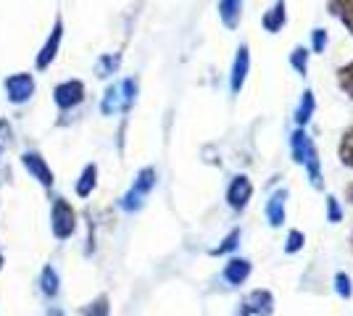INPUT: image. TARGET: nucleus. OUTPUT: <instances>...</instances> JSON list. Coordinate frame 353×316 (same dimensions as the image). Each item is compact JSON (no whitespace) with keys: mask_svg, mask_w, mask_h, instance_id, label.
Segmentation results:
<instances>
[{"mask_svg":"<svg viewBox=\"0 0 353 316\" xmlns=\"http://www.w3.org/2000/svg\"><path fill=\"white\" fill-rule=\"evenodd\" d=\"M290 145H293V158L295 164H303L309 169V180L314 187H322V171H319V153L316 145L309 137V132L303 127H298L290 135Z\"/></svg>","mask_w":353,"mask_h":316,"instance_id":"f257e3e1","label":"nucleus"},{"mask_svg":"<svg viewBox=\"0 0 353 316\" xmlns=\"http://www.w3.org/2000/svg\"><path fill=\"white\" fill-rule=\"evenodd\" d=\"M134 95H137V82L134 79H124V82H119V85H114L111 90L105 92L101 111L108 114V116L117 114V111H127L134 103Z\"/></svg>","mask_w":353,"mask_h":316,"instance_id":"f03ea898","label":"nucleus"},{"mask_svg":"<svg viewBox=\"0 0 353 316\" xmlns=\"http://www.w3.org/2000/svg\"><path fill=\"white\" fill-rule=\"evenodd\" d=\"M156 185V171L153 169H143L140 171V177L134 180V185H132V190L127 193V198H124V209L127 211H134V209H140L143 206V200L148 198V193H150V187Z\"/></svg>","mask_w":353,"mask_h":316,"instance_id":"7ed1b4c3","label":"nucleus"},{"mask_svg":"<svg viewBox=\"0 0 353 316\" xmlns=\"http://www.w3.org/2000/svg\"><path fill=\"white\" fill-rule=\"evenodd\" d=\"M274 311V298H272V293L269 290H253L245 301L240 303V311L237 316H269Z\"/></svg>","mask_w":353,"mask_h":316,"instance_id":"20e7f679","label":"nucleus"},{"mask_svg":"<svg viewBox=\"0 0 353 316\" xmlns=\"http://www.w3.org/2000/svg\"><path fill=\"white\" fill-rule=\"evenodd\" d=\"M248 69H250V50H248V45L243 43V45L237 48L235 63H232V74H230V90H232V95H240L245 79H248Z\"/></svg>","mask_w":353,"mask_h":316,"instance_id":"39448f33","label":"nucleus"},{"mask_svg":"<svg viewBox=\"0 0 353 316\" xmlns=\"http://www.w3.org/2000/svg\"><path fill=\"white\" fill-rule=\"evenodd\" d=\"M6 92L14 103H24L34 95V79L30 74H14L6 79Z\"/></svg>","mask_w":353,"mask_h":316,"instance_id":"423d86ee","label":"nucleus"},{"mask_svg":"<svg viewBox=\"0 0 353 316\" xmlns=\"http://www.w3.org/2000/svg\"><path fill=\"white\" fill-rule=\"evenodd\" d=\"M85 101V85L79 82V79H69V82H63L56 87V103L66 111V108H74V105H79Z\"/></svg>","mask_w":353,"mask_h":316,"instance_id":"0eeeda50","label":"nucleus"},{"mask_svg":"<svg viewBox=\"0 0 353 316\" xmlns=\"http://www.w3.org/2000/svg\"><path fill=\"white\" fill-rule=\"evenodd\" d=\"M250 196H253V185H250V180L245 177V174H240V177L232 180L230 190H227V203H230L232 209L240 211L248 206Z\"/></svg>","mask_w":353,"mask_h":316,"instance_id":"6e6552de","label":"nucleus"},{"mask_svg":"<svg viewBox=\"0 0 353 316\" xmlns=\"http://www.w3.org/2000/svg\"><path fill=\"white\" fill-rule=\"evenodd\" d=\"M61 37H63V21H61V19H56V27H53L50 37H48V43L43 45L40 56H37V69H48V66L53 63V59L59 56Z\"/></svg>","mask_w":353,"mask_h":316,"instance_id":"1a4fd4ad","label":"nucleus"},{"mask_svg":"<svg viewBox=\"0 0 353 316\" xmlns=\"http://www.w3.org/2000/svg\"><path fill=\"white\" fill-rule=\"evenodd\" d=\"M53 232H56V238H69L74 232V211L63 200L53 206Z\"/></svg>","mask_w":353,"mask_h":316,"instance_id":"9d476101","label":"nucleus"},{"mask_svg":"<svg viewBox=\"0 0 353 316\" xmlns=\"http://www.w3.org/2000/svg\"><path fill=\"white\" fill-rule=\"evenodd\" d=\"M261 24H264V30L269 34H277V32L288 24V3L285 0H274L272 6H269V11L261 16Z\"/></svg>","mask_w":353,"mask_h":316,"instance_id":"9b49d317","label":"nucleus"},{"mask_svg":"<svg viewBox=\"0 0 353 316\" xmlns=\"http://www.w3.org/2000/svg\"><path fill=\"white\" fill-rule=\"evenodd\" d=\"M243 3H245V0H219V19L227 30H237V27H240Z\"/></svg>","mask_w":353,"mask_h":316,"instance_id":"f8f14e48","label":"nucleus"},{"mask_svg":"<svg viewBox=\"0 0 353 316\" xmlns=\"http://www.w3.org/2000/svg\"><path fill=\"white\" fill-rule=\"evenodd\" d=\"M285 200H288V190H277L266 203V219L272 227H282L285 222Z\"/></svg>","mask_w":353,"mask_h":316,"instance_id":"ddd939ff","label":"nucleus"},{"mask_svg":"<svg viewBox=\"0 0 353 316\" xmlns=\"http://www.w3.org/2000/svg\"><path fill=\"white\" fill-rule=\"evenodd\" d=\"M248 277H250L248 258H232V261L227 264V269H224V280H227L230 285H243Z\"/></svg>","mask_w":353,"mask_h":316,"instance_id":"4468645a","label":"nucleus"},{"mask_svg":"<svg viewBox=\"0 0 353 316\" xmlns=\"http://www.w3.org/2000/svg\"><path fill=\"white\" fill-rule=\"evenodd\" d=\"M314 108H316V98H314V92L306 90L303 92V98H301V103H298V111H295V121L301 124V127H306L314 116Z\"/></svg>","mask_w":353,"mask_h":316,"instance_id":"2eb2a0df","label":"nucleus"},{"mask_svg":"<svg viewBox=\"0 0 353 316\" xmlns=\"http://www.w3.org/2000/svg\"><path fill=\"white\" fill-rule=\"evenodd\" d=\"M330 8H332V14L338 16L340 21L353 32V3L351 0H332Z\"/></svg>","mask_w":353,"mask_h":316,"instance_id":"dca6fc26","label":"nucleus"},{"mask_svg":"<svg viewBox=\"0 0 353 316\" xmlns=\"http://www.w3.org/2000/svg\"><path fill=\"white\" fill-rule=\"evenodd\" d=\"M24 164H27V169H32V171H34V174L45 182V185H50V182H53V174L48 171V166L43 164V158H40V156L27 153V156H24Z\"/></svg>","mask_w":353,"mask_h":316,"instance_id":"f3484780","label":"nucleus"},{"mask_svg":"<svg viewBox=\"0 0 353 316\" xmlns=\"http://www.w3.org/2000/svg\"><path fill=\"white\" fill-rule=\"evenodd\" d=\"M309 56L311 53L303 45H295L293 53H290V66H293L301 76H306V72H309Z\"/></svg>","mask_w":353,"mask_h":316,"instance_id":"a211bd4d","label":"nucleus"},{"mask_svg":"<svg viewBox=\"0 0 353 316\" xmlns=\"http://www.w3.org/2000/svg\"><path fill=\"white\" fill-rule=\"evenodd\" d=\"M95 174H98V169H95V166H88V169H85L82 182L77 185V193H79V196H90V190L95 187Z\"/></svg>","mask_w":353,"mask_h":316,"instance_id":"6ab92c4d","label":"nucleus"},{"mask_svg":"<svg viewBox=\"0 0 353 316\" xmlns=\"http://www.w3.org/2000/svg\"><path fill=\"white\" fill-rule=\"evenodd\" d=\"M340 158L345 166H353V129H348L343 143H340Z\"/></svg>","mask_w":353,"mask_h":316,"instance_id":"aec40b11","label":"nucleus"},{"mask_svg":"<svg viewBox=\"0 0 353 316\" xmlns=\"http://www.w3.org/2000/svg\"><path fill=\"white\" fill-rule=\"evenodd\" d=\"M327 43H330V34H327V30L316 27V30L311 32V48H314V53H324Z\"/></svg>","mask_w":353,"mask_h":316,"instance_id":"412c9836","label":"nucleus"},{"mask_svg":"<svg viewBox=\"0 0 353 316\" xmlns=\"http://www.w3.org/2000/svg\"><path fill=\"white\" fill-rule=\"evenodd\" d=\"M335 290H338V295H340V298H345V301H348V298H351V295H353L351 277H348V274H343V271H340L338 277H335Z\"/></svg>","mask_w":353,"mask_h":316,"instance_id":"4be33fe9","label":"nucleus"},{"mask_svg":"<svg viewBox=\"0 0 353 316\" xmlns=\"http://www.w3.org/2000/svg\"><path fill=\"white\" fill-rule=\"evenodd\" d=\"M303 242H306V238H303V232H298V229H293V232L288 235V242H285V253H298V251L303 248Z\"/></svg>","mask_w":353,"mask_h":316,"instance_id":"5701e85b","label":"nucleus"},{"mask_svg":"<svg viewBox=\"0 0 353 316\" xmlns=\"http://www.w3.org/2000/svg\"><path fill=\"white\" fill-rule=\"evenodd\" d=\"M119 66V56H103V59L98 61V76H108L114 74Z\"/></svg>","mask_w":353,"mask_h":316,"instance_id":"b1692460","label":"nucleus"},{"mask_svg":"<svg viewBox=\"0 0 353 316\" xmlns=\"http://www.w3.org/2000/svg\"><path fill=\"white\" fill-rule=\"evenodd\" d=\"M237 240H240V232H232V235H230V238H227V240L221 242L219 248H214V251H211V256H221V253H230V251H235L237 248Z\"/></svg>","mask_w":353,"mask_h":316,"instance_id":"393cba45","label":"nucleus"},{"mask_svg":"<svg viewBox=\"0 0 353 316\" xmlns=\"http://www.w3.org/2000/svg\"><path fill=\"white\" fill-rule=\"evenodd\" d=\"M340 87L353 98V63L348 69H340Z\"/></svg>","mask_w":353,"mask_h":316,"instance_id":"a878e982","label":"nucleus"},{"mask_svg":"<svg viewBox=\"0 0 353 316\" xmlns=\"http://www.w3.org/2000/svg\"><path fill=\"white\" fill-rule=\"evenodd\" d=\"M327 211H330V222H332V224H338L340 219H343V211H340V203L335 196L327 198Z\"/></svg>","mask_w":353,"mask_h":316,"instance_id":"bb28decb","label":"nucleus"},{"mask_svg":"<svg viewBox=\"0 0 353 316\" xmlns=\"http://www.w3.org/2000/svg\"><path fill=\"white\" fill-rule=\"evenodd\" d=\"M348 200H351V203H353V185H351V187H348Z\"/></svg>","mask_w":353,"mask_h":316,"instance_id":"cd10ccee","label":"nucleus"},{"mask_svg":"<svg viewBox=\"0 0 353 316\" xmlns=\"http://www.w3.org/2000/svg\"><path fill=\"white\" fill-rule=\"evenodd\" d=\"M0 266H3V256H0Z\"/></svg>","mask_w":353,"mask_h":316,"instance_id":"c85d7f7f","label":"nucleus"}]
</instances>
